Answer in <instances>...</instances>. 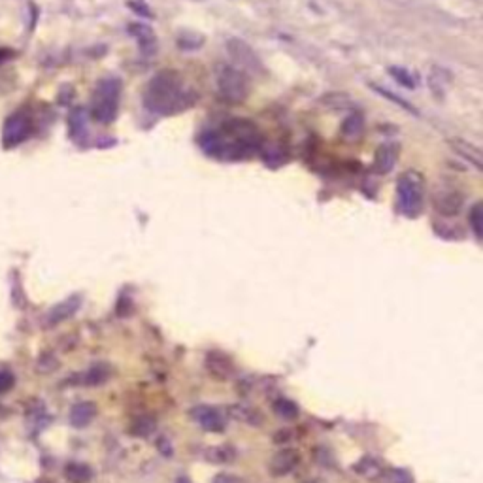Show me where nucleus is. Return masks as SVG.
<instances>
[{
  "label": "nucleus",
  "mask_w": 483,
  "mask_h": 483,
  "mask_svg": "<svg viewBox=\"0 0 483 483\" xmlns=\"http://www.w3.org/2000/svg\"><path fill=\"white\" fill-rule=\"evenodd\" d=\"M206 459L210 463H232L236 459L234 448L230 446H219V448H210L206 451Z\"/></svg>",
  "instance_id": "412c9836"
},
{
  "label": "nucleus",
  "mask_w": 483,
  "mask_h": 483,
  "mask_svg": "<svg viewBox=\"0 0 483 483\" xmlns=\"http://www.w3.org/2000/svg\"><path fill=\"white\" fill-rule=\"evenodd\" d=\"M193 419L208 432H223L225 431V417L221 412L210 406H198L191 412Z\"/></svg>",
  "instance_id": "1a4fd4ad"
},
{
  "label": "nucleus",
  "mask_w": 483,
  "mask_h": 483,
  "mask_svg": "<svg viewBox=\"0 0 483 483\" xmlns=\"http://www.w3.org/2000/svg\"><path fill=\"white\" fill-rule=\"evenodd\" d=\"M434 206L442 215H457L463 208V195L455 189L436 191Z\"/></svg>",
  "instance_id": "9d476101"
},
{
  "label": "nucleus",
  "mask_w": 483,
  "mask_h": 483,
  "mask_svg": "<svg viewBox=\"0 0 483 483\" xmlns=\"http://www.w3.org/2000/svg\"><path fill=\"white\" fill-rule=\"evenodd\" d=\"M12 57H16V52H13V49H10V47H0V66L6 63V61H10Z\"/></svg>",
  "instance_id": "2f4dec72"
},
{
  "label": "nucleus",
  "mask_w": 483,
  "mask_h": 483,
  "mask_svg": "<svg viewBox=\"0 0 483 483\" xmlns=\"http://www.w3.org/2000/svg\"><path fill=\"white\" fill-rule=\"evenodd\" d=\"M357 470L361 472L362 476L374 477V476H378V472H380V466H378V463H376V460L364 459V460H361L359 465H357Z\"/></svg>",
  "instance_id": "bb28decb"
},
{
  "label": "nucleus",
  "mask_w": 483,
  "mask_h": 483,
  "mask_svg": "<svg viewBox=\"0 0 483 483\" xmlns=\"http://www.w3.org/2000/svg\"><path fill=\"white\" fill-rule=\"evenodd\" d=\"M393 483H412V476L406 470H395L391 476Z\"/></svg>",
  "instance_id": "c756f323"
},
{
  "label": "nucleus",
  "mask_w": 483,
  "mask_h": 483,
  "mask_svg": "<svg viewBox=\"0 0 483 483\" xmlns=\"http://www.w3.org/2000/svg\"><path fill=\"white\" fill-rule=\"evenodd\" d=\"M80 306H81V297L74 294V297H70V299H66L64 302H61V304H57L55 308H52L46 317V323L49 325V327H55V325H59V323L66 321L68 317L74 316L76 311L80 310Z\"/></svg>",
  "instance_id": "9b49d317"
},
{
  "label": "nucleus",
  "mask_w": 483,
  "mask_h": 483,
  "mask_svg": "<svg viewBox=\"0 0 483 483\" xmlns=\"http://www.w3.org/2000/svg\"><path fill=\"white\" fill-rule=\"evenodd\" d=\"M129 32L136 38V42H138L140 46V52L144 53V55H153V53L157 52L159 42H157L155 32H153L150 27H145V25L142 23L131 25V27H129Z\"/></svg>",
  "instance_id": "ddd939ff"
},
{
  "label": "nucleus",
  "mask_w": 483,
  "mask_h": 483,
  "mask_svg": "<svg viewBox=\"0 0 483 483\" xmlns=\"http://www.w3.org/2000/svg\"><path fill=\"white\" fill-rule=\"evenodd\" d=\"M470 225L472 230L476 238H482L483 236V204L482 202H476L470 210Z\"/></svg>",
  "instance_id": "b1692460"
},
{
  "label": "nucleus",
  "mask_w": 483,
  "mask_h": 483,
  "mask_svg": "<svg viewBox=\"0 0 483 483\" xmlns=\"http://www.w3.org/2000/svg\"><path fill=\"white\" fill-rule=\"evenodd\" d=\"M131 8H133L134 12L142 13V16H144V18H153V16H151L150 10H148V6H145V4H144V2H142V0H138V2H136V4H134V2H131Z\"/></svg>",
  "instance_id": "7c9ffc66"
},
{
  "label": "nucleus",
  "mask_w": 483,
  "mask_h": 483,
  "mask_svg": "<svg viewBox=\"0 0 483 483\" xmlns=\"http://www.w3.org/2000/svg\"><path fill=\"white\" fill-rule=\"evenodd\" d=\"M13 383H16V378H13L12 372H10V370H0V395L10 391L13 387Z\"/></svg>",
  "instance_id": "cd10ccee"
},
{
  "label": "nucleus",
  "mask_w": 483,
  "mask_h": 483,
  "mask_svg": "<svg viewBox=\"0 0 483 483\" xmlns=\"http://www.w3.org/2000/svg\"><path fill=\"white\" fill-rule=\"evenodd\" d=\"M372 87H374V91H376V93H380L381 97L389 98V100H393V102H397L398 106H400V108L408 109V112H412V114L417 115V109H415L414 106H412V104H410V102H406V100H404V98L397 97V95H393V93H389V91H387V89H383V87H378V85H372Z\"/></svg>",
  "instance_id": "a878e982"
},
{
  "label": "nucleus",
  "mask_w": 483,
  "mask_h": 483,
  "mask_svg": "<svg viewBox=\"0 0 483 483\" xmlns=\"http://www.w3.org/2000/svg\"><path fill=\"white\" fill-rule=\"evenodd\" d=\"M299 453L294 449L287 448L274 455V459L270 460V472L274 476H285L289 472H293L299 465Z\"/></svg>",
  "instance_id": "f8f14e48"
},
{
  "label": "nucleus",
  "mask_w": 483,
  "mask_h": 483,
  "mask_svg": "<svg viewBox=\"0 0 483 483\" xmlns=\"http://www.w3.org/2000/svg\"><path fill=\"white\" fill-rule=\"evenodd\" d=\"M176 483H191V482H189V479H187V477H179V479Z\"/></svg>",
  "instance_id": "473e14b6"
},
{
  "label": "nucleus",
  "mask_w": 483,
  "mask_h": 483,
  "mask_svg": "<svg viewBox=\"0 0 483 483\" xmlns=\"http://www.w3.org/2000/svg\"><path fill=\"white\" fill-rule=\"evenodd\" d=\"M274 412H276L282 419L293 421L299 417V406H297L293 400H289V398H278L276 402H274Z\"/></svg>",
  "instance_id": "aec40b11"
},
{
  "label": "nucleus",
  "mask_w": 483,
  "mask_h": 483,
  "mask_svg": "<svg viewBox=\"0 0 483 483\" xmlns=\"http://www.w3.org/2000/svg\"><path fill=\"white\" fill-rule=\"evenodd\" d=\"M389 74H391L393 78H395V80H397L402 87H408V89H414L415 87L414 78L410 76L408 70L398 68V66H391V68H389Z\"/></svg>",
  "instance_id": "393cba45"
},
{
  "label": "nucleus",
  "mask_w": 483,
  "mask_h": 483,
  "mask_svg": "<svg viewBox=\"0 0 483 483\" xmlns=\"http://www.w3.org/2000/svg\"><path fill=\"white\" fill-rule=\"evenodd\" d=\"M398 157L397 144H383L376 150L374 157V170L378 174H389L395 167Z\"/></svg>",
  "instance_id": "4468645a"
},
{
  "label": "nucleus",
  "mask_w": 483,
  "mask_h": 483,
  "mask_svg": "<svg viewBox=\"0 0 483 483\" xmlns=\"http://www.w3.org/2000/svg\"><path fill=\"white\" fill-rule=\"evenodd\" d=\"M361 131H362V115H359V114L350 115V117L344 121V125H342V134H344V138H357V136L361 134Z\"/></svg>",
  "instance_id": "4be33fe9"
},
{
  "label": "nucleus",
  "mask_w": 483,
  "mask_h": 483,
  "mask_svg": "<svg viewBox=\"0 0 483 483\" xmlns=\"http://www.w3.org/2000/svg\"><path fill=\"white\" fill-rule=\"evenodd\" d=\"M38 483H49V482H38Z\"/></svg>",
  "instance_id": "72a5a7b5"
},
{
  "label": "nucleus",
  "mask_w": 483,
  "mask_h": 483,
  "mask_svg": "<svg viewBox=\"0 0 483 483\" xmlns=\"http://www.w3.org/2000/svg\"><path fill=\"white\" fill-rule=\"evenodd\" d=\"M87 119L89 112L83 108H74L68 115V133L74 142H83L87 136Z\"/></svg>",
  "instance_id": "2eb2a0df"
},
{
  "label": "nucleus",
  "mask_w": 483,
  "mask_h": 483,
  "mask_svg": "<svg viewBox=\"0 0 483 483\" xmlns=\"http://www.w3.org/2000/svg\"><path fill=\"white\" fill-rule=\"evenodd\" d=\"M227 49H229L230 57L234 59V61H238L246 70L263 72V64H261L259 57L255 55L254 49H251L246 42L232 38V40H229V44H227Z\"/></svg>",
  "instance_id": "0eeeda50"
},
{
  "label": "nucleus",
  "mask_w": 483,
  "mask_h": 483,
  "mask_svg": "<svg viewBox=\"0 0 483 483\" xmlns=\"http://www.w3.org/2000/svg\"><path fill=\"white\" fill-rule=\"evenodd\" d=\"M206 370L217 380H230L234 376V362L221 351H210L206 355Z\"/></svg>",
  "instance_id": "6e6552de"
},
{
  "label": "nucleus",
  "mask_w": 483,
  "mask_h": 483,
  "mask_svg": "<svg viewBox=\"0 0 483 483\" xmlns=\"http://www.w3.org/2000/svg\"><path fill=\"white\" fill-rule=\"evenodd\" d=\"M196 100L195 91L185 85L181 76L174 70L157 72L145 85L144 104L145 108L159 115H174L181 109L189 108Z\"/></svg>",
  "instance_id": "f257e3e1"
},
{
  "label": "nucleus",
  "mask_w": 483,
  "mask_h": 483,
  "mask_svg": "<svg viewBox=\"0 0 483 483\" xmlns=\"http://www.w3.org/2000/svg\"><path fill=\"white\" fill-rule=\"evenodd\" d=\"M153 427H155V423L150 419H138L136 421V425H134V434H140V436H148L150 434V431H153Z\"/></svg>",
  "instance_id": "c85d7f7f"
},
{
  "label": "nucleus",
  "mask_w": 483,
  "mask_h": 483,
  "mask_svg": "<svg viewBox=\"0 0 483 483\" xmlns=\"http://www.w3.org/2000/svg\"><path fill=\"white\" fill-rule=\"evenodd\" d=\"M64 474L68 477L72 483H85L93 477V472L89 466L80 465V463H70L66 468H64Z\"/></svg>",
  "instance_id": "a211bd4d"
},
{
  "label": "nucleus",
  "mask_w": 483,
  "mask_h": 483,
  "mask_svg": "<svg viewBox=\"0 0 483 483\" xmlns=\"http://www.w3.org/2000/svg\"><path fill=\"white\" fill-rule=\"evenodd\" d=\"M398 193V210L408 215L415 217L423 208V178L421 174L410 170L404 172L397 181Z\"/></svg>",
  "instance_id": "39448f33"
},
{
  "label": "nucleus",
  "mask_w": 483,
  "mask_h": 483,
  "mask_svg": "<svg viewBox=\"0 0 483 483\" xmlns=\"http://www.w3.org/2000/svg\"><path fill=\"white\" fill-rule=\"evenodd\" d=\"M219 97L229 104L246 102L249 97V78L234 66H221L217 72Z\"/></svg>",
  "instance_id": "423d86ee"
},
{
  "label": "nucleus",
  "mask_w": 483,
  "mask_h": 483,
  "mask_svg": "<svg viewBox=\"0 0 483 483\" xmlns=\"http://www.w3.org/2000/svg\"><path fill=\"white\" fill-rule=\"evenodd\" d=\"M259 144V133L248 119H230L213 133L202 134L201 145L206 153L225 159H238Z\"/></svg>",
  "instance_id": "f03ea898"
},
{
  "label": "nucleus",
  "mask_w": 483,
  "mask_h": 483,
  "mask_svg": "<svg viewBox=\"0 0 483 483\" xmlns=\"http://www.w3.org/2000/svg\"><path fill=\"white\" fill-rule=\"evenodd\" d=\"M119 97L121 81L117 78H104L98 81L89 102V117L100 125L114 123L119 112Z\"/></svg>",
  "instance_id": "7ed1b4c3"
},
{
  "label": "nucleus",
  "mask_w": 483,
  "mask_h": 483,
  "mask_svg": "<svg viewBox=\"0 0 483 483\" xmlns=\"http://www.w3.org/2000/svg\"><path fill=\"white\" fill-rule=\"evenodd\" d=\"M35 131L36 123L32 109L27 108V106H21V108L13 109L12 114L6 115V119L2 123V131H0V144H2V150H16L18 145L27 142V140L35 134Z\"/></svg>",
  "instance_id": "20e7f679"
},
{
  "label": "nucleus",
  "mask_w": 483,
  "mask_h": 483,
  "mask_svg": "<svg viewBox=\"0 0 483 483\" xmlns=\"http://www.w3.org/2000/svg\"><path fill=\"white\" fill-rule=\"evenodd\" d=\"M97 415V406L93 402H80L76 404L74 408L70 410V423L74 427H85L89 425Z\"/></svg>",
  "instance_id": "dca6fc26"
},
{
  "label": "nucleus",
  "mask_w": 483,
  "mask_h": 483,
  "mask_svg": "<svg viewBox=\"0 0 483 483\" xmlns=\"http://www.w3.org/2000/svg\"><path fill=\"white\" fill-rule=\"evenodd\" d=\"M109 374H112V370H109L108 364H102V362H100V364H95V366H91V369L87 370L85 378H83V383L89 387H97L108 380Z\"/></svg>",
  "instance_id": "f3484780"
},
{
  "label": "nucleus",
  "mask_w": 483,
  "mask_h": 483,
  "mask_svg": "<svg viewBox=\"0 0 483 483\" xmlns=\"http://www.w3.org/2000/svg\"><path fill=\"white\" fill-rule=\"evenodd\" d=\"M230 412H232L236 419L246 421L249 425H261L263 423V419L259 417V412H255V410L248 408V406H234V408H230Z\"/></svg>",
  "instance_id": "5701e85b"
},
{
  "label": "nucleus",
  "mask_w": 483,
  "mask_h": 483,
  "mask_svg": "<svg viewBox=\"0 0 483 483\" xmlns=\"http://www.w3.org/2000/svg\"><path fill=\"white\" fill-rule=\"evenodd\" d=\"M451 145H453L455 150H457V153H460L463 157H466V159H468L472 165H476L477 168H482V151L477 150V148H474V145H470V144H466V142H460V140H453V142H451Z\"/></svg>",
  "instance_id": "6ab92c4d"
}]
</instances>
